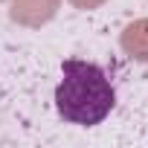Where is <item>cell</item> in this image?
I'll return each mask as SVG.
<instances>
[{
    "mask_svg": "<svg viewBox=\"0 0 148 148\" xmlns=\"http://www.w3.org/2000/svg\"><path fill=\"white\" fill-rule=\"evenodd\" d=\"M119 47H122V52L128 58L148 64V18L131 21L119 35Z\"/></svg>",
    "mask_w": 148,
    "mask_h": 148,
    "instance_id": "cell-3",
    "label": "cell"
},
{
    "mask_svg": "<svg viewBox=\"0 0 148 148\" xmlns=\"http://www.w3.org/2000/svg\"><path fill=\"white\" fill-rule=\"evenodd\" d=\"M116 90L105 70L93 61L67 58L61 64V82L55 87V110L64 122L93 128L110 116Z\"/></svg>",
    "mask_w": 148,
    "mask_h": 148,
    "instance_id": "cell-1",
    "label": "cell"
},
{
    "mask_svg": "<svg viewBox=\"0 0 148 148\" xmlns=\"http://www.w3.org/2000/svg\"><path fill=\"white\" fill-rule=\"evenodd\" d=\"M67 3H70L73 9H82V12H93V9H99L102 3H108V0H67Z\"/></svg>",
    "mask_w": 148,
    "mask_h": 148,
    "instance_id": "cell-4",
    "label": "cell"
},
{
    "mask_svg": "<svg viewBox=\"0 0 148 148\" xmlns=\"http://www.w3.org/2000/svg\"><path fill=\"white\" fill-rule=\"evenodd\" d=\"M61 0H12L9 6V21L26 29H41L58 15Z\"/></svg>",
    "mask_w": 148,
    "mask_h": 148,
    "instance_id": "cell-2",
    "label": "cell"
},
{
    "mask_svg": "<svg viewBox=\"0 0 148 148\" xmlns=\"http://www.w3.org/2000/svg\"><path fill=\"white\" fill-rule=\"evenodd\" d=\"M0 3H3V0H0Z\"/></svg>",
    "mask_w": 148,
    "mask_h": 148,
    "instance_id": "cell-5",
    "label": "cell"
}]
</instances>
